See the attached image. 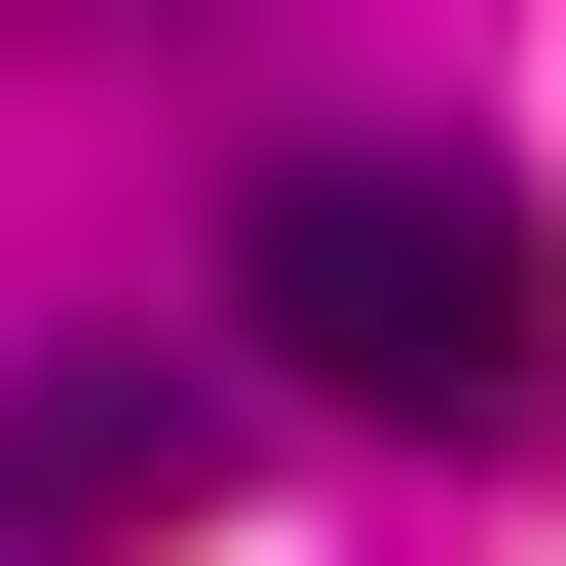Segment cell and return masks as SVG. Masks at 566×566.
<instances>
[{"instance_id": "6da1fadb", "label": "cell", "mask_w": 566, "mask_h": 566, "mask_svg": "<svg viewBox=\"0 0 566 566\" xmlns=\"http://www.w3.org/2000/svg\"><path fill=\"white\" fill-rule=\"evenodd\" d=\"M227 340H264V378H340V416H416V453H528V416H566V264H528L491 151L303 114V151L227 189Z\"/></svg>"}, {"instance_id": "7a4b0ae2", "label": "cell", "mask_w": 566, "mask_h": 566, "mask_svg": "<svg viewBox=\"0 0 566 566\" xmlns=\"http://www.w3.org/2000/svg\"><path fill=\"white\" fill-rule=\"evenodd\" d=\"M189 453H227V416H189L151 340H39V378H0V566H151Z\"/></svg>"}]
</instances>
